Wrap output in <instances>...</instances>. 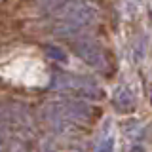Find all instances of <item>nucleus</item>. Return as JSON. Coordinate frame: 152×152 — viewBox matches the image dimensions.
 Masks as SVG:
<instances>
[{
    "mask_svg": "<svg viewBox=\"0 0 152 152\" xmlns=\"http://www.w3.org/2000/svg\"><path fill=\"white\" fill-rule=\"evenodd\" d=\"M118 104H120L124 110H127L129 107H133V97L127 89H122V91L118 93Z\"/></svg>",
    "mask_w": 152,
    "mask_h": 152,
    "instance_id": "obj_1",
    "label": "nucleus"
},
{
    "mask_svg": "<svg viewBox=\"0 0 152 152\" xmlns=\"http://www.w3.org/2000/svg\"><path fill=\"white\" fill-rule=\"evenodd\" d=\"M112 146H114V142H112V139H107L104 142H101L99 145V148H97V152H112Z\"/></svg>",
    "mask_w": 152,
    "mask_h": 152,
    "instance_id": "obj_2",
    "label": "nucleus"
}]
</instances>
